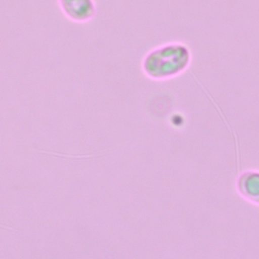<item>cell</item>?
Here are the masks:
<instances>
[{"label": "cell", "mask_w": 259, "mask_h": 259, "mask_svg": "<svg viewBox=\"0 0 259 259\" xmlns=\"http://www.w3.org/2000/svg\"><path fill=\"white\" fill-rule=\"evenodd\" d=\"M63 11L77 21L91 19L95 14V4L93 0H59Z\"/></svg>", "instance_id": "7a4b0ae2"}, {"label": "cell", "mask_w": 259, "mask_h": 259, "mask_svg": "<svg viewBox=\"0 0 259 259\" xmlns=\"http://www.w3.org/2000/svg\"><path fill=\"white\" fill-rule=\"evenodd\" d=\"M190 62L189 49L183 44L171 42L150 51L142 61V69L151 79L165 80L183 73Z\"/></svg>", "instance_id": "6da1fadb"}]
</instances>
